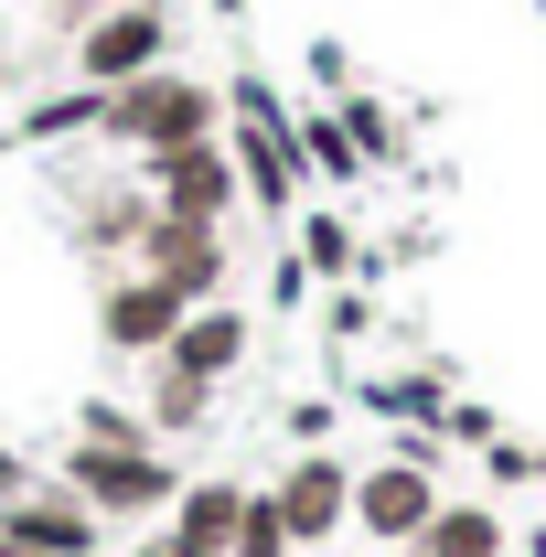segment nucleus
<instances>
[{"label": "nucleus", "instance_id": "f257e3e1", "mask_svg": "<svg viewBox=\"0 0 546 557\" xmlns=\"http://www.w3.org/2000/svg\"><path fill=\"white\" fill-rule=\"evenodd\" d=\"M214 86H194V75H172V65H150V75H129V86H108L97 97V129L108 139H129L139 161L150 150H183V139H214Z\"/></svg>", "mask_w": 546, "mask_h": 557}, {"label": "nucleus", "instance_id": "f03ea898", "mask_svg": "<svg viewBox=\"0 0 546 557\" xmlns=\"http://www.w3.org/2000/svg\"><path fill=\"white\" fill-rule=\"evenodd\" d=\"M65 493L97 504V515H172L183 472H172L161 450H97V440H75L65 450Z\"/></svg>", "mask_w": 546, "mask_h": 557}, {"label": "nucleus", "instance_id": "7ed1b4c3", "mask_svg": "<svg viewBox=\"0 0 546 557\" xmlns=\"http://www.w3.org/2000/svg\"><path fill=\"white\" fill-rule=\"evenodd\" d=\"M300 172H311V161H300V129L278 119V97L269 86H236V183L269 214H289L300 205Z\"/></svg>", "mask_w": 546, "mask_h": 557}, {"label": "nucleus", "instance_id": "20e7f679", "mask_svg": "<svg viewBox=\"0 0 546 557\" xmlns=\"http://www.w3.org/2000/svg\"><path fill=\"white\" fill-rule=\"evenodd\" d=\"M172 65V22H161V0H129V11H97L86 22V44H75V86H129V75Z\"/></svg>", "mask_w": 546, "mask_h": 557}, {"label": "nucleus", "instance_id": "39448f33", "mask_svg": "<svg viewBox=\"0 0 546 557\" xmlns=\"http://www.w3.org/2000/svg\"><path fill=\"white\" fill-rule=\"evenodd\" d=\"M139 269L161 278V289H183V300H214L225 289V225H194V214H161L139 225Z\"/></svg>", "mask_w": 546, "mask_h": 557}, {"label": "nucleus", "instance_id": "423d86ee", "mask_svg": "<svg viewBox=\"0 0 546 557\" xmlns=\"http://www.w3.org/2000/svg\"><path fill=\"white\" fill-rule=\"evenodd\" d=\"M150 194H161V214L225 225V205H236V150H225V139H183V150H150Z\"/></svg>", "mask_w": 546, "mask_h": 557}, {"label": "nucleus", "instance_id": "0eeeda50", "mask_svg": "<svg viewBox=\"0 0 546 557\" xmlns=\"http://www.w3.org/2000/svg\"><path fill=\"white\" fill-rule=\"evenodd\" d=\"M439 515V483H429V461H375V472H353V525L375 536V547H408L418 525Z\"/></svg>", "mask_w": 546, "mask_h": 557}, {"label": "nucleus", "instance_id": "6e6552de", "mask_svg": "<svg viewBox=\"0 0 546 557\" xmlns=\"http://www.w3.org/2000/svg\"><path fill=\"white\" fill-rule=\"evenodd\" d=\"M97 504H75L65 483H33L22 504H0V547H33V557H97Z\"/></svg>", "mask_w": 546, "mask_h": 557}, {"label": "nucleus", "instance_id": "1a4fd4ad", "mask_svg": "<svg viewBox=\"0 0 546 557\" xmlns=\"http://www.w3.org/2000/svg\"><path fill=\"white\" fill-rule=\"evenodd\" d=\"M269 504H278V525H289V547H322L343 515H353V472H343L333 450H300L269 483Z\"/></svg>", "mask_w": 546, "mask_h": 557}, {"label": "nucleus", "instance_id": "9d476101", "mask_svg": "<svg viewBox=\"0 0 546 557\" xmlns=\"http://www.w3.org/2000/svg\"><path fill=\"white\" fill-rule=\"evenodd\" d=\"M183 311H194L183 289H161V278L139 269V278H119V289L97 300V333H108L119 354H161L172 333H183Z\"/></svg>", "mask_w": 546, "mask_h": 557}, {"label": "nucleus", "instance_id": "9b49d317", "mask_svg": "<svg viewBox=\"0 0 546 557\" xmlns=\"http://www.w3.org/2000/svg\"><path fill=\"white\" fill-rule=\"evenodd\" d=\"M161 364H172V375H194V386H225V375L247 364V311L194 300V311H183V333L161 344Z\"/></svg>", "mask_w": 546, "mask_h": 557}, {"label": "nucleus", "instance_id": "f8f14e48", "mask_svg": "<svg viewBox=\"0 0 546 557\" xmlns=\"http://www.w3.org/2000/svg\"><path fill=\"white\" fill-rule=\"evenodd\" d=\"M236 515H247V483H183L172 493V547L183 557H225L236 547Z\"/></svg>", "mask_w": 546, "mask_h": 557}, {"label": "nucleus", "instance_id": "ddd939ff", "mask_svg": "<svg viewBox=\"0 0 546 557\" xmlns=\"http://www.w3.org/2000/svg\"><path fill=\"white\" fill-rule=\"evenodd\" d=\"M408 557H504V515L493 504H439L408 536Z\"/></svg>", "mask_w": 546, "mask_h": 557}, {"label": "nucleus", "instance_id": "4468645a", "mask_svg": "<svg viewBox=\"0 0 546 557\" xmlns=\"http://www.w3.org/2000/svg\"><path fill=\"white\" fill-rule=\"evenodd\" d=\"M150 364H161V354H150ZM204 408H214V386L172 375V364L150 375V429H161V440H172V429H204Z\"/></svg>", "mask_w": 546, "mask_h": 557}, {"label": "nucleus", "instance_id": "2eb2a0df", "mask_svg": "<svg viewBox=\"0 0 546 557\" xmlns=\"http://www.w3.org/2000/svg\"><path fill=\"white\" fill-rule=\"evenodd\" d=\"M75 440H97V450H161V429H150V418H129V408H108V397H86Z\"/></svg>", "mask_w": 546, "mask_h": 557}, {"label": "nucleus", "instance_id": "dca6fc26", "mask_svg": "<svg viewBox=\"0 0 546 557\" xmlns=\"http://www.w3.org/2000/svg\"><path fill=\"white\" fill-rule=\"evenodd\" d=\"M300 161H311V172H333V183H353V172H364V150H353V129H343V119H300Z\"/></svg>", "mask_w": 546, "mask_h": 557}, {"label": "nucleus", "instance_id": "f3484780", "mask_svg": "<svg viewBox=\"0 0 546 557\" xmlns=\"http://www.w3.org/2000/svg\"><path fill=\"white\" fill-rule=\"evenodd\" d=\"M225 557H289V525H278L269 493H247V515H236V547Z\"/></svg>", "mask_w": 546, "mask_h": 557}, {"label": "nucleus", "instance_id": "a211bd4d", "mask_svg": "<svg viewBox=\"0 0 546 557\" xmlns=\"http://www.w3.org/2000/svg\"><path fill=\"white\" fill-rule=\"evenodd\" d=\"M300 269H322V278L353 269V236H343V214H311V225H300Z\"/></svg>", "mask_w": 546, "mask_h": 557}, {"label": "nucleus", "instance_id": "6ab92c4d", "mask_svg": "<svg viewBox=\"0 0 546 557\" xmlns=\"http://www.w3.org/2000/svg\"><path fill=\"white\" fill-rule=\"evenodd\" d=\"M65 129H97V86H75V97H54V108L22 119V139H65Z\"/></svg>", "mask_w": 546, "mask_h": 557}, {"label": "nucleus", "instance_id": "aec40b11", "mask_svg": "<svg viewBox=\"0 0 546 557\" xmlns=\"http://www.w3.org/2000/svg\"><path fill=\"white\" fill-rule=\"evenodd\" d=\"M375 408H397V418H439V386H429V375H386V386H375Z\"/></svg>", "mask_w": 546, "mask_h": 557}, {"label": "nucleus", "instance_id": "412c9836", "mask_svg": "<svg viewBox=\"0 0 546 557\" xmlns=\"http://www.w3.org/2000/svg\"><path fill=\"white\" fill-rule=\"evenodd\" d=\"M22 493H33V461H22V450L0 440V504H22Z\"/></svg>", "mask_w": 546, "mask_h": 557}, {"label": "nucleus", "instance_id": "4be33fe9", "mask_svg": "<svg viewBox=\"0 0 546 557\" xmlns=\"http://www.w3.org/2000/svg\"><path fill=\"white\" fill-rule=\"evenodd\" d=\"M129 557H183V547H172V536H150V547H129Z\"/></svg>", "mask_w": 546, "mask_h": 557}, {"label": "nucleus", "instance_id": "5701e85b", "mask_svg": "<svg viewBox=\"0 0 546 557\" xmlns=\"http://www.w3.org/2000/svg\"><path fill=\"white\" fill-rule=\"evenodd\" d=\"M214 11H247V0H214Z\"/></svg>", "mask_w": 546, "mask_h": 557}, {"label": "nucleus", "instance_id": "b1692460", "mask_svg": "<svg viewBox=\"0 0 546 557\" xmlns=\"http://www.w3.org/2000/svg\"><path fill=\"white\" fill-rule=\"evenodd\" d=\"M54 11H86V0H54Z\"/></svg>", "mask_w": 546, "mask_h": 557}]
</instances>
